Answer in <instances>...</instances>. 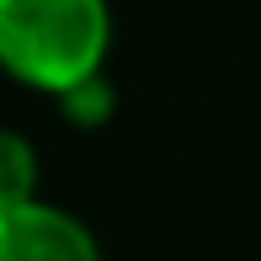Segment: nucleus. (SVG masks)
Instances as JSON below:
<instances>
[{"label": "nucleus", "mask_w": 261, "mask_h": 261, "mask_svg": "<svg viewBox=\"0 0 261 261\" xmlns=\"http://www.w3.org/2000/svg\"><path fill=\"white\" fill-rule=\"evenodd\" d=\"M112 6L107 0H0V69L43 96L107 75Z\"/></svg>", "instance_id": "f257e3e1"}, {"label": "nucleus", "mask_w": 261, "mask_h": 261, "mask_svg": "<svg viewBox=\"0 0 261 261\" xmlns=\"http://www.w3.org/2000/svg\"><path fill=\"white\" fill-rule=\"evenodd\" d=\"M0 261H101V245L69 208L32 197L0 213Z\"/></svg>", "instance_id": "f03ea898"}, {"label": "nucleus", "mask_w": 261, "mask_h": 261, "mask_svg": "<svg viewBox=\"0 0 261 261\" xmlns=\"http://www.w3.org/2000/svg\"><path fill=\"white\" fill-rule=\"evenodd\" d=\"M54 101H59V112L75 128H101L107 117H112V107H117V91L107 86V75H91V80H80L75 91H64V96H54Z\"/></svg>", "instance_id": "20e7f679"}, {"label": "nucleus", "mask_w": 261, "mask_h": 261, "mask_svg": "<svg viewBox=\"0 0 261 261\" xmlns=\"http://www.w3.org/2000/svg\"><path fill=\"white\" fill-rule=\"evenodd\" d=\"M38 197V144L16 128H0V213Z\"/></svg>", "instance_id": "7ed1b4c3"}]
</instances>
